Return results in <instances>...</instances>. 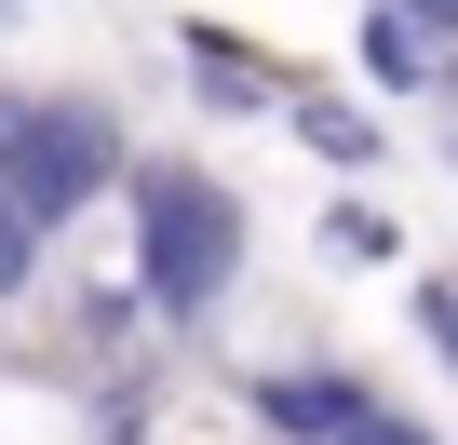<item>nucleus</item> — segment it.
Segmentation results:
<instances>
[{"label": "nucleus", "instance_id": "1", "mask_svg": "<svg viewBox=\"0 0 458 445\" xmlns=\"http://www.w3.org/2000/svg\"><path fill=\"white\" fill-rule=\"evenodd\" d=\"M108 202L135 216V311L216 324V297L243 284V189H216L202 162H122Z\"/></svg>", "mask_w": 458, "mask_h": 445}, {"label": "nucleus", "instance_id": "2", "mask_svg": "<svg viewBox=\"0 0 458 445\" xmlns=\"http://www.w3.org/2000/svg\"><path fill=\"white\" fill-rule=\"evenodd\" d=\"M122 122L95 108V95H0V216L14 230H41V244H68L81 216L122 189Z\"/></svg>", "mask_w": 458, "mask_h": 445}, {"label": "nucleus", "instance_id": "3", "mask_svg": "<svg viewBox=\"0 0 458 445\" xmlns=\"http://www.w3.org/2000/svg\"><path fill=\"white\" fill-rule=\"evenodd\" d=\"M175 68H189V108H216V122H257V108H284V81H297L270 41H229V28H202V14L175 28Z\"/></svg>", "mask_w": 458, "mask_h": 445}, {"label": "nucleus", "instance_id": "4", "mask_svg": "<svg viewBox=\"0 0 458 445\" xmlns=\"http://www.w3.org/2000/svg\"><path fill=\"white\" fill-rule=\"evenodd\" d=\"M351 405H364L351 364H257V378H243V418H257L270 445H324Z\"/></svg>", "mask_w": 458, "mask_h": 445}, {"label": "nucleus", "instance_id": "5", "mask_svg": "<svg viewBox=\"0 0 458 445\" xmlns=\"http://www.w3.org/2000/svg\"><path fill=\"white\" fill-rule=\"evenodd\" d=\"M284 122H297V149H310L324 175H351V189H364V175L391 162V135H377V108H351V95H310V81H284Z\"/></svg>", "mask_w": 458, "mask_h": 445}, {"label": "nucleus", "instance_id": "6", "mask_svg": "<svg viewBox=\"0 0 458 445\" xmlns=\"http://www.w3.org/2000/svg\"><path fill=\"white\" fill-rule=\"evenodd\" d=\"M0 445H122L81 391H55V378H14L0 364Z\"/></svg>", "mask_w": 458, "mask_h": 445}, {"label": "nucleus", "instance_id": "7", "mask_svg": "<svg viewBox=\"0 0 458 445\" xmlns=\"http://www.w3.org/2000/svg\"><path fill=\"white\" fill-rule=\"evenodd\" d=\"M351 55H364V81H377V95H431V41L391 14V0H364V14H351Z\"/></svg>", "mask_w": 458, "mask_h": 445}, {"label": "nucleus", "instance_id": "8", "mask_svg": "<svg viewBox=\"0 0 458 445\" xmlns=\"http://www.w3.org/2000/svg\"><path fill=\"white\" fill-rule=\"evenodd\" d=\"M310 244H324V270H391V257H404V230H391V202H351V189L324 202V230H310Z\"/></svg>", "mask_w": 458, "mask_h": 445}, {"label": "nucleus", "instance_id": "9", "mask_svg": "<svg viewBox=\"0 0 458 445\" xmlns=\"http://www.w3.org/2000/svg\"><path fill=\"white\" fill-rule=\"evenodd\" d=\"M324 445H445V432H431V418H404V405H377V391H364V405H351V418H337V432H324Z\"/></svg>", "mask_w": 458, "mask_h": 445}, {"label": "nucleus", "instance_id": "10", "mask_svg": "<svg viewBox=\"0 0 458 445\" xmlns=\"http://www.w3.org/2000/svg\"><path fill=\"white\" fill-rule=\"evenodd\" d=\"M404 311H418V338H431V351H458V284H445V270H418V297H404Z\"/></svg>", "mask_w": 458, "mask_h": 445}, {"label": "nucleus", "instance_id": "11", "mask_svg": "<svg viewBox=\"0 0 458 445\" xmlns=\"http://www.w3.org/2000/svg\"><path fill=\"white\" fill-rule=\"evenodd\" d=\"M41 257H55V244H41V230H14V216H0V297H28V284H41Z\"/></svg>", "mask_w": 458, "mask_h": 445}, {"label": "nucleus", "instance_id": "12", "mask_svg": "<svg viewBox=\"0 0 458 445\" xmlns=\"http://www.w3.org/2000/svg\"><path fill=\"white\" fill-rule=\"evenodd\" d=\"M0 28H14V0H0Z\"/></svg>", "mask_w": 458, "mask_h": 445}]
</instances>
